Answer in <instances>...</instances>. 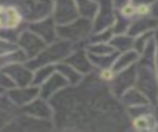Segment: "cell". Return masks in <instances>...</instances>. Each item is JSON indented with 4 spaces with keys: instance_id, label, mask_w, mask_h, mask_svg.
I'll return each instance as SVG.
<instances>
[{
    "instance_id": "obj_4",
    "label": "cell",
    "mask_w": 158,
    "mask_h": 132,
    "mask_svg": "<svg viewBox=\"0 0 158 132\" xmlns=\"http://www.w3.org/2000/svg\"><path fill=\"white\" fill-rule=\"evenodd\" d=\"M111 76H112V75L110 71H106V72H102V78L103 79H110Z\"/></svg>"
},
{
    "instance_id": "obj_2",
    "label": "cell",
    "mask_w": 158,
    "mask_h": 132,
    "mask_svg": "<svg viewBox=\"0 0 158 132\" xmlns=\"http://www.w3.org/2000/svg\"><path fill=\"white\" fill-rule=\"evenodd\" d=\"M123 13L125 15H132V13H134V9L131 5H127L123 9Z\"/></svg>"
},
{
    "instance_id": "obj_3",
    "label": "cell",
    "mask_w": 158,
    "mask_h": 132,
    "mask_svg": "<svg viewBox=\"0 0 158 132\" xmlns=\"http://www.w3.org/2000/svg\"><path fill=\"white\" fill-rule=\"evenodd\" d=\"M148 10H149V8L145 5H140L137 8V12L139 13V14H146V13L148 12Z\"/></svg>"
},
{
    "instance_id": "obj_1",
    "label": "cell",
    "mask_w": 158,
    "mask_h": 132,
    "mask_svg": "<svg viewBox=\"0 0 158 132\" xmlns=\"http://www.w3.org/2000/svg\"><path fill=\"white\" fill-rule=\"evenodd\" d=\"M20 22V16L13 8H4L0 6V28H13Z\"/></svg>"
}]
</instances>
